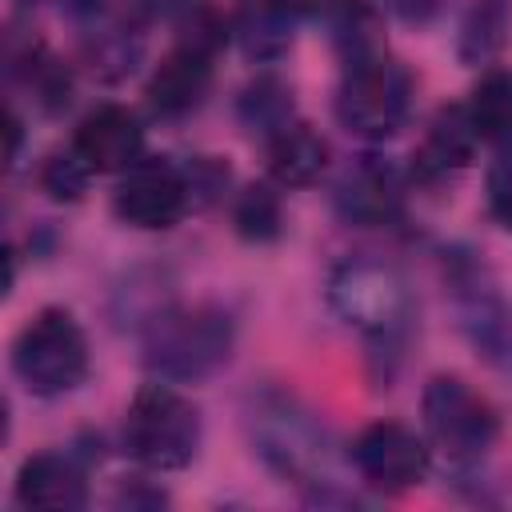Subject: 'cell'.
Returning a JSON list of instances; mask_svg holds the SVG:
<instances>
[{"instance_id":"cell-23","label":"cell","mask_w":512,"mask_h":512,"mask_svg":"<svg viewBox=\"0 0 512 512\" xmlns=\"http://www.w3.org/2000/svg\"><path fill=\"white\" fill-rule=\"evenodd\" d=\"M332 16V44L340 60H356L384 48V20L372 0H336Z\"/></svg>"},{"instance_id":"cell-15","label":"cell","mask_w":512,"mask_h":512,"mask_svg":"<svg viewBox=\"0 0 512 512\" xmlns=\"http://www.w3.org/2000/svg\"><path fill=\"white\" fill-rule=\"evenodd\" d=\"M472 148H476V132L468 124V112L464 108H440L420 144L412 148V164H408V176L416 184H444L452 176H460L472 160Z\"/></svg>"},{"instance_id":"cell-19","label":"cell","mask_w":512,"mask_h":512,"mask_svg":"<svg viewBox=\"0 0 512 512\" xmlns=\"http://www.w3.org/2000/svg\"><path fill=\"white\" fill-rule=\"evenodd\" d=\"M468 124L484 144H512V68H484L468 92Z\"/></svg>"},{"instance_id":"cell-4","label":"cell","mask_w":512,"mask_h":512,"mask_svg":"<svg viewBox=\"0 0 512 512\" xmlns=\"http://www.w3.org/2000/svg\"><path fill=\"white\" fill-rule=\"evenodd\" d=\"M204 440L200 408L168 380L140 384L124 408L120 444L148 472H180L196 460Z\"/></svg>"},{"instance_id":"cell-31","label":"cell","mask_w":512,"mask_h":512,"mask_svg":"<svg viewBox=\"0 0 512 512\" xmlns=\"http://www.w3.org/2000/svg\"><path fill=\"white\" fill-rule=\"evenodd\" d=\"M20 128H24V124H20V116H16V112H8V164H16V160H20V136H24Z\"/></svg>"},{"instance_id":"cell-10","label":"cell","mask_w":512,"mask_h":512,"mask_svg":"<svg viewBox=\"0 0 512 512\" xmlns=\"http://www.w3.org/2000/svg\"><path fill=\"white\" fill-rule=\"evenodd\" d=\"M348 460H352L356 476L368 488H376L384 496H396V492L416 488L428 476L432 452H428V440L416 436L408 424H400V420H372L352 440Z\"/></svg>"},{"instance_id":"cell-18","label":"cell","mask_w":512,"mask_h":512,"mask_svg":"<svg viewBox=\"0 0 512 512\" xmlns=\"http://www.w3.org/2000/svg\"><path fill=\"white\" fill-rule=\"evenodd\" d=\"M512 32V0H468L456 24V60L468 68L492 64Z\"/></svg>"},{"instance_id":"cell-27","label":"cell","mask_w":512,"mask_h":512,"mask_svg":"<svg viewBox=\"0 0 512 512\" xmlns=\"http://www.w3.org/2000/svg\"><path fill=\"white\" fill-rule=\"evenodd\" d=\"M184 172H188L192 204H216L232 184V168L220 156H196L192 164H184Z\"/></svg>"},{"instance_id":"cell-30","label":"cell","mask_w":512,"mask_h":512,"mask_svg":"<svg viewBox=\"0 0 512 512\" xmlns=\"http://www.w3.org/2000/svg\"><path fill=\"white\" fill-rule=\"evenodd\" d=\"M148 12H160V16H172V12H188V8H196L200 0H140Z\"/></svg>"},{"instance_id":"cell-1","label":"cell","mask_w":512,"mask_h":512,"mask_svg":"<svg viewBox=\"0 0 512 512\" xmlns=\"http://www.w3.org/2000/svg\"><path fill=\"white\" fill-rule=\"evenodd\" d=\"M328 308L348 324L376 360H396L416 324L408 276L380 256H348L328 272Z\"/></svg>"},{"instance_id":"cell-7","label":"cell","mask_w":512,"mask_h":512,"mask_svg":"<svg viewBox=\"0 0 512 512\" xmlns=\"http://www.w3.org/2000/svg\"><path fill=\"white\" fill-rule=\"evenodd\" d=\"M444 284L456 308V324L472 352L500 376L512 380V300L476 252H444Z\"/></svg>"},{"instance_id":"cell-28","label":"cell","mask_w":512,"mask_h":512,"mask_svg":"<svg viewBox=\"0 0 512 512\" xmlns=\"http://www.w3.org/2000/svg\"><path fill=\"white\" fill-rule=\"evenodd\" d=\"M448 0H384V8L404 24H432Z\"/></svg>"},{"instance_id":"cell-20","label":"cell","mask_w":512,"mask_h":512,"mask_svg":"<svg viewBox=\"0 0 512 512\" xmlns=\"http://www.w3.org/2000/svg\"><path fill=\"white\" fill-rule=\"evenodd\" d=\"M292 16L280 12L272 0H248L236 16V40L248 60L256 64H276L292 48Z\"/></svg>"},{"instance_id":"cell-6","label":"cell","mask_w":512,"mask_h":512,"mask_svg":"<svg viewBox=\"0 0 512 512\" xmlns=\"http://www.w3.org/2000/svg\"><path fill=\"white\" fill-rule=\"evenodd\" d=\"M332 108L344 132L364 136V140H388L408 120L412 76L396 56H388V48L344 60Z\"/></svg>"},{"instance_id":"cell-17","label":"cell","mask_w":512,"mask_h":512,"mask_svg":"<svg viewBox=\"0 0 512 512\" xmlns=\"http://www.w3.org/2000/svg\"><path fill=\"white\" fill-rule=\"evenodd\" d=\"M8 76L20 80L40 112H60L72 96V72L60 56H52L40 40L8 36Z\"/></svg>"},{"instance_id":"cell-14","label":"cell","mask_w":512,"mask_h":512,"mask_svg":"<svg viewBox=\"0 0 512 512\" xmlns=\"http://www.w3.org/2000/svg\"><path fill=\"white\" fill-rule=\"evenodd\" d=\"M12 496L20 508L80 512L88 504V480L76 452H36L16 468Z\"/></svg>"},{"instance_id":"cell-16","label":"cell","mask_w":512,"mask_h":512,"mask_svg":"<svg viewBox=\"0 0 512 512\" xmlns=\"http://www.w3.org/2000/svg\"><path fill=\"white\" fill-rule=\"evenodd\" d=\"M264 156L276 188H308L328 168V140L312 124L292 120L264 140Z\"/></svg>"},{"instance_id":"cell-26","label":"cell","mask_w":512,"mask_h":512,"mask_svg":"<svg viewBox=\"0 0 512 512\" xmlns=\"http://www.w3.org/2000/svg\"><path fill=\"white\" fill-rule=\"evenodd\" d=\"M484 204H488V216L512 232V144H500V152L492 156L488 164V176H484Z\"/></svg>"},{"instance_id":"cell-3","label":"cell","mask_w":512,"mask_h":512,"mask_svg":"<svg viewBox=\"0 0 512 512\" xmlns=\"http://www.w3.org/2000/svg\"><path fill=\"white\" fill-rule=\"evenodd\" d=\"M236 348V320L220 304H164L140 328V360L156 380L196 384L220 372Z\"/></svg>"},{"instance_id":"cell-29","label":"cell","mask_w":512,"mask_h":512,"mask_svg":"<svg viewBox=\"0 0 512 512\" xmlns=\"http://www.w3.org/2000/svg\"><path fill=\"white\" fill-rule=\"evenodd\" d=\"M280 12H288L292 20H300V16H320V12H332L336 8V0H272Z\"/></svg>"},{"instance_id":"cell-2","label":"cell","mask_w":512,"mask_h":512,"mask_svg":"<svg viewBox=\"0 0 512 512\" xmlns=\"http://www.w3.org/2000/svg\"><path fill=\"white\" fill-rule=\"evenodd\" d=\"M244 424L256 456L288 484L304 488L312 500H328L332 492V436L292 392L260 388L248 396Z\"/></svg>"},{"instance_id":"cell-5","label":"cell","mask_w":512,"mask_h":512,"mask_svg":"<svg viewBox=\"0 0 512 512\" xmlns=\"http://www.w3.org/2000/svg\"><path fill=\"white\" fill-rule=\"evenodd\" d=\"M8 360H12V376L32 396H44V400L80 388L92 368L88 336L80 320L60 304H48L20 324V332L12 336Z\"/></svg>"},{"instance_id":"cell-25","label":"cell","mask_w":512,"mask_h":512,"mask_svg":"<svg viewBox=\"0 0 512 512\" xmlns=\"http://www.w3.org/2000/svg\"><path fill=\"white\" fill-rule=\"evenodd\" d=\"M92 176H96V172L76 156L72 144H68L64 152H48V156L40 160V172H36L40 188H44L56 204H76V200H84Z\"/></svg>"},{"instance_id":"cell-8","label":"cell","mask_w":512,"mask_h":512,"mask_svg":"<svg viewBox=\"0 0 512 512\" xmlns=\"http://www.w3.org/2000/svg\"><path fill=\"white\" fill-rule=\"evenodd\" d=\"M420 416H424L428 444L460 468L480 464L500 436V412L492 408V400L476 392L468 380L448 376V372L424 384Z\"/></svg>"},{"instance_id":"cell-9","label":"cell","mask_w":512,"mask_h":512,"mask_svg":"<svg viewBox=\"0 0 512 512\" xmlns=\"http://www.w3.org/2000/svg\"><path fill=\"white\" fill-rule=\"evenodd\" d=\"M192 208L188 172L172 156H140L132 168L120 172L112 188V212L120 224L140 232H164L184 220Z\"/></svg>"},{"instance_id":"cell-13","label":"cell","mask_w":512,"mask_h":512,"mask_svg":"<svg viewBox=\"0 0 512 512\" xmlns=\"http://www.w3.org/2000/svg\"><path fill=\"white\" fill-rule=\"evenodd\" d=\"M76 156L100 176V172H124L144 156V128L140 116L124 104H100L92 108L76 132H72Z\"/></svg>"},{"instance_id":"cell-24","label":"cell","mask_w":512,"mask_h":512,"mask_svg":"<svg viewBox=\"0 0 512 512\" xmlns=\"http://www.w3.org/2000/svg\"><path fill=\"white\" fill-rule=\"evenodd\" d=\"M84 60L100 80H120L140 60V40L128 28H96L84 44Z\"/></svg>"},{"instance_id":"cell-12","label":"cell","mask_w":512,"mask_h":512,"mask_svg":"<svg viewBox=\"0 0 512 512\" xmlns=\"http://www.w3.org/2000/svg\"><path fill=\"white\" fill-rule=\"evenodd\" d=\"M212 60H216V52L176 40V48L168 56H160V64L152 68V76L144 84L148 108L164 120H180V116L196 112L212 88Z\"/></svg>"},{"instance_id":"cell-21","label":"cell","mask_w":512,"mask_h":512,"mask_svg":"<svg viewBox=\"0 0 512 512\" xmlns=\"http://www.w3.org/2000/svg\"><path fill=\"white\" fill-rule=\"evenodd\" d=\"M236 116H240V124L248 132H256L260 140H268L272 132H280L284 124L296 120V112H292V88L280 76L264 72V76L248 80V88L240 92Z\"/></svg>"},{"instance_id":"cell-11","label":"cell","mask_w":512,"mask_h":512,"mask_svg":"<svg viewBox=\"0 0 512 512\" xmlns=\"http://www.w3.org/2000/svg\"><path fill=\"white\" fill-rule=\"evenodd\" d=\"M332 204H336L340 220H348L356 228L396 224L404 216V176L380 156H360L336 180Z\"/></svg>"},{"instance_id":"cell-22","label":"cell","mask_w":512,"mask_h":512,"mask_svg":"<svg viewBox=\"0 0 512 512\" xmlns=\"http://www.w3.org/2000/svg\"><path fill=\"white\" fill-rule=\"evenodd\" d=\"M232 228L248 244H272L284 232V200L276 184H244L232 200Z\"/></svg>"}]
</instances>
